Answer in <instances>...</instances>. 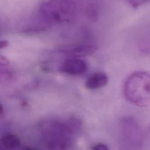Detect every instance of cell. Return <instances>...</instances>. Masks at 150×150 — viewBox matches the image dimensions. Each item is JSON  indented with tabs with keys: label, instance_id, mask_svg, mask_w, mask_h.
<instances>
[{
	"label": "cell",
	"instance_id": "cell-9",
	"mask_svg": "<svg viewBox=\"0 0 150 150\" xmlns=\"http://www.w3.org/2000/svg\"><path fill=\"white\" fill-rule=\"evenodd\" d=\"M12 76L9 61L3 56L0 57V76L1 80H8Z\"/></svg>",
	"mask_w": 150,
	"mask_h": 150
},
{
	"label": "cell",
	"instance_id": "cell-6",
	"mask_svg": "<svg viewBox=\"0 0 150 150\" xmlns=\"http://www.w3.org/2000/svg\"><path fill=\"white\" fill-rule=\"evenodd\" d=\"M60 70L66 74L77 76L86 73L87 70V63L79 57H69L62 63Z\"/></svg>",
	"mask_w": 150,
	"mask_h": 150
},
{
	"label": "cell",
	"instance_id": "cell-10",
	"mask_svg": "<svg viewBox=\"0 0 150 150\" xmlns=\"http://www.w3.org/2000/svg\"><path fill=\"white\" fill-rule=\"evenodd\" d=\"M129 4V5L134 8H137L142 5L144 4L146 2H148L149 0H127Z\"/></svg>",
	"mask_w": 150,
	"mask_h": 150
},
{
	"label": "cell",
	"instance_id": "cell-1",
	"mask_svg": "<svg viewBox=\"0 0 150 150\" xmlns=\"http://www.w3.org/2000/svg\"><path fill=\"white\" fill-rule=\"evenodd\" d=\"M82 126L74 117L66 120L49 119L40 122L38 129L45 146L49 149H65L74 142Z\"/></svg>",
	"mask_w": 150,
	"mask_h": 150
},
{
	"label": "cell",
	"instance_id": "cell-7",
	"mask_svg": "<svg viewBox=\"0 0 150 150\" xmlns=\"http://www.w3.org/2000/svg\"><path fill=\"white\" fill-rule=\"evenodd\" d=\"M108 81V78L105 73L96 72L87 77L85 82V86L90 90H97L106 86Z\"/></svg>",
	"mask_w": 150,
	"mask_h": 150
},
{
	"label": "cell",
	"instance_id": "cell-4",
	"mask_svg": "<svg viewBox=\"0 0 150 150\" xmlns=\"http://www.w3.org/2000/svg\"><path fill=\"white\" fill-rule=\"evenodd\" d=\"M120 132L122 141L127 145L135 146L141 141V130L139 125L131 117L124 118L120 124Z\"/></svg>",
	"mask_w": 150,
	"mask_h": 150
},
{
	"label": "cell",
	"instance_id": "cell-12",
	"mask_svg": "<svg viewBox=\"0 0 150 150\" xmlns=\"http://www.w3.org/2000/svg\"><path fill=\"white\" fill-rule=\"evenodd\" d=\"M8 45V42L5 40H1V43H0V48L1 49H4L6 47H7Z\"/></svg>",
	"mask_w": 150,
	"mask_h": 150
},
{
	"label": "cell",
	"instance_id": "cell-3",
	"mask_svg": "<svg viewBox=\"0 0 150 150\" xmlns=\"http://www.w3.org/2000/svg\"><path fill=\"white\" fill-rule=\"evenodd\" d=\"M123 92L125 98L131 103L140 107L150 105V73L137 71L126 79Z\"/></svg>",
	"mask_w": 150,
	"mask_h": 150
},
{
	"label": "cell",
	"instance_id": "cell-5",
	"mask_svg": "<svg viewBox=\"0 0 150 150\" xmlns=\"http://www.w3.org/2000/svg\"><path fill=\"white\" fill-rule=\"evenodd\" d=\"M97 46L91 42H82L67 45L60 47V52L70 57H82L90 56L96 52Z\"/></svg>",
	"mask_w": 150,
	"mask_h": 150
},
{
	"label": "cell",
	"instance_id": "cell-2",
	"mask_svg": "<svg viewBox=\"0 0 150 150\" xmlns=\"http://www.w3.org/2000/svg\"><path fill=\"white\" fill-rule=\"evenodd\" d=\"M76 8L71 0H46L39 6L33 21L42 30L48 26L71 21Z\"/></svg>",
	"mask_w": 150,
	"mask_h": 150
},
{
	"label": "cell",
	"instance_id": "cell-11",
	"mask_svg": "<svg viewBox=\"0 0 150 150\" xmlns=\"http://www.w3.org/2000/svg\"><path fill=\"white\" fill-rule=\"evenodd\" d=\"M92 149H94V150H107L108 149V146L102 143H98L94 145H93V146L91 148Z\"/></svg>",
	"mask_w": 150,
	"mask_h": 150
},
{
	"label": "cell",
	"instance_id": "cell-8",
	"mask_svg": "<svg viewBox=\"0 0 150 150\" xmlns=\"http://www.w3.org/2000/svg\"><path fill=\"white\" fill-rule=\"evenodd\" d=\"M1 144L6 149H15L19 148L21 145L19 137L13 134H6L1 138Z\"/></svg>",
	"mask_w": 150,
	"mask_h": 150
}]
</instances>
